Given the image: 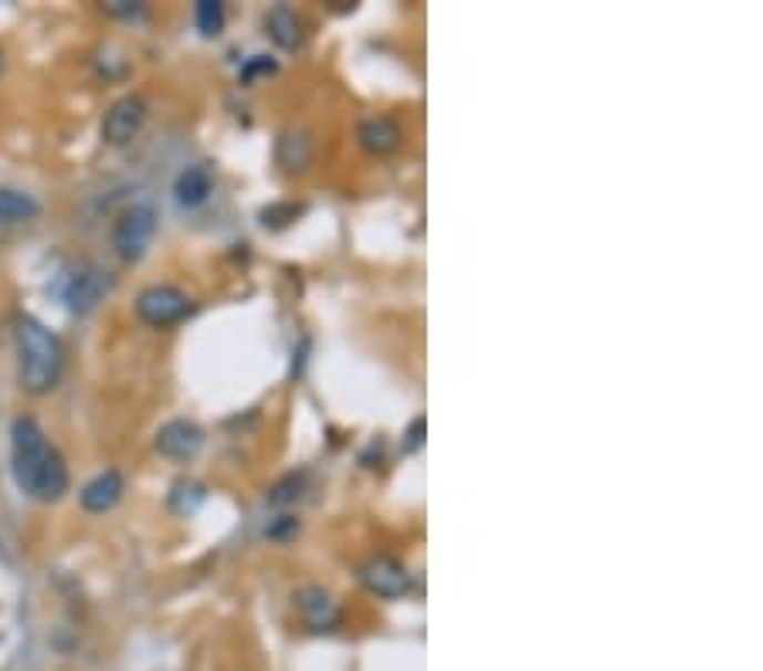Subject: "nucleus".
<instances>
[{"mask_svg":"<svg viewBox=\"0 0 763 671\" xmlns=\"http://www.w3.org/2000/svg\"><path fill=\"white\" fill-rule=\"evenodd\" d=\"M265 28H268V38L276 41L279 48H286V51H296L306 41V24L292 8H271Z\"/></svg>","mask_w":763,"mask_h":671,"instance_id":"obj_13","label":"nucleus"},{"mask_svg":"<svg viewBox=\"0 0 763 671\" xmlns=\"http://www.w3.org/2000/svg\"><path fill=\"white\" fill-rule=\"evenodd\" d=\"M194 309H197V302L177 286H146L136 296V316H140V322H146L153 329H171V326L184 322Z\"/></svg>","mask_w":763,"mask_h":671,"instance_id":"obj_3","label":"nucleus"},{"mask_svg":"<svg viewBox=\"0 0 763 671\" xmlns=\"http://www.w3.org/2000/svg\"><path fill=\"white\" fill-rule=\"evenodd\" d=\"M0 75H4V48H0Z\"/></svg>","mask_w":763,"mask_h":671,"instance_id":"obj_23","label":"nucleus"},{"mask_svg":"<svg viewBox=\"0 0 763 671\" xmlns=\"http://www.w3.org/2000/svg\"><path fill=\"white\" fill-rule=\"evenodd\" d=\"M102 11H105V14H113V18H136L143 8L130 4V0H113V4H105Z\"/></svg>","mask_w":763,"mask_h":671,"instance_id":"obj_22","label":"nucleus"},{"mask_svg":"<svg viewBox=\"0 0 763 671\" xmlns=\"http://www.w3.org/2000/svg\"><path fill=\"white\" fill-rule=\"evenodd\" d=\"M41 217V200L28 190L0 184V224H31Z\"/></svg>","mask_w":763,"mask_h":671,"instance_id":"obj_14","label":"nucleus"},{"mask_svg":"<svg viewBox=\"0 0 763 671\" xmlns=\"http://www.w3.org/2000/svg\"><path fill=\"white\" fill-rule=\"evenodd\" d=\"M296 610L309 631H333L340 624V603L330 590H322L316 584H306L296 590Z\"/></svg>","mask_w":763,"mask_h":671,"instance_id":"obj_9","label":"nucleus"},{"mask_svg":"<svg viewBox=\"0 0 763 671\" xmlns=\"http://www.w3.org/2000/svg\"><path fill=\"white\" fill-rule=\"evenodd\" d=\"M156 238V210L153 204H133L120 214L113 228V248L123 261H140Z\"/></svg>","mask_w":763,"mask_h":671,"instance_id":"obj_4","label":"nucleus"},{"mask_svg":"<svg viewBox=\"0 0 763 671\" xmlns=\"http://www.w3.org/2000/svg\"><path fill=\"white\" fill-rule=\"evenodd\" d=\"M302 488H306V472H299V475H286L276 488L268 492V502H271V506H289V502L302 498Z\"/></svg>","mask_w":763,"mask_h":671,"instance_id":"obj_18","label":"nucleus"},{"mask_svg":"<svg viewBox=\"0 0 763 671\" xmlns=\"http://www.w3.org/2000/svg\"><path fill=\"white\" fill-rule=\"evenodd\" d=\"M299 533V523L296 519H289V516H282L276 526H271V529H265V536L268 539H289V536H296Z\"/></svg>","mask_w":763,"mask_h":671,"instance_id":"obj_21","label":"nucleus"},{"mask_svg":"<svg viewBox=\"0 0 763 671\" xmlns=\"http://www.w3.org/2000/svg\"><path fill=\"white\" fill-rule=\"evenodd\" d=\"M357 140H360V146L367 153L388 156V153H394L404 143V133H401V126L391 116H370V120H363L357 126Z\"/></svg>","mask_w":763,"mask_h":671,"instance_id":"obj_12","label":"nucleus"},{"mask_svg":"<svg viewBox=\"0 0 763 671\" xmlns=\"http://www.w3.org/2000/svg\"><path fill=\"white\" fill-rule=\"evenodd\" d=\"M207 434L200 424L187 421V417H174L156 431V452L171 462H190L200 455Z\"/></svg>","mask_w":763,"mask_h":671,"instance_id":"obj_7","label":"nucleus"},{"mask_svg":"<svg viewBox=\"0 0 763 671\" xmlns=\"http://www.w3.org/2000/svg\"><path fill=\"white\" fill-rule=\"evenodd\" d=\"M194 21H197V31L204 38H217L225 31V4H217V0H200V4L194 8Z\"/></svg>","mask_w":763,"mask_h":671,"instance_id":"obj_16","label":"nucleus"},{"mask_svg":"<svg viewBox=\"0 0 763 671\" xmlns=\"http://www.w3.org/2000/svg\"><path fill=\"white\" fill-rule=\"evenodd\" d=\"M204 498H207L204 485H197V482H177L174 492H171V506H174V513L190 516Z\"/></svg>","mask_w":763,"mask_h":671,"instance_id":"obj_17","label":"nucleus"},{"mask_svg":"<svg viewBox=\"0 0 763 671\" xmlns=\"http://www.w3.org/2000/svg\"><path fill=\"white\" fill-rule=\"evenodd\" d=\"M276 153H279V163L286 166L289 174H302L306 166L312 163V140L302 130H286Z\"/></svg>","mask_w":763,"mask_h":671,"instance_id":"obj_15","label":"nucleus"},{"mask_svg":"<svg viewBox=\"0 0 763 671\" xmlns=\"http://www.w3.org/2000/svg\"><path fill=\"white\" fill-rule=\"evenodd\" d=\"M279 72V62L268 59V54H251V59L245 62L241 69V79L245 82H255V79H265V75H276Z\"/></svg>","mask_w":763,"mask_h":671,"instance_id":"obj_19","label":"nucleus"},{"mask_svg":"<svg viewBox=\"0 0 763 671\" xmlns=\"http://www.w3.org/2000/svg\"><path fill=\"white\" fill-rule=\"evenodd\" d=\"M14 340H18L21 386L31 398H44L48 390H54L62 380V367H65L62 340L44 322H38L34 316H24V312L14 319Z\"/></svg>","mask_w":763,"mask_h":671,"instance_id":"obj_2","label":"nucleus"},{"mask_svg":"<svg viewBox=\"0 0 763 671\" xmlns=\"http://www.w3.org/2000/svg\"><path fill=\"white\" fill-rule=\"evenodd\" d=\"M424 431H427V421L424 417H414L404 431V452L408 455H417L421 447H424Z\"/></svg>","mask_w":763,"mask_h":671,"instance_id":"obj_20","label":"nucleus"},{"mask_svg":"<svg viewBox=\"0 0 763 671\" xmlns=\"http://www.w3.org/2000/svg\"><path fill=\"white\" fill-rule=\"evenodd\" d=\"M146 116H149V105H146L143 95H123V99H116L113 105L105 109V116H102V140H105V146H130L143 133Z\"/></svg>","mask_w":763,"mask_h":671,"instance_id":"obj_5","label":"nucleus"},{"mask_svg":"<svg viewBox=\"0 0 763 671\" xmlns=\"http://www.w3.org/2000/svg\"><path fill=\"white\" fill-rule=\"evenodd\" d=\"M214 194V171L210 163H190L174 180V200L181 210H200Z\"/></svg>","mask_w":763,"mask_h":671,"instance_id":"obj_10","label":"nucleus"},{"mask_svg":"<svg viewBox=\"0 0 763 671\" xmlns=\"http://www.w3.org/2000/svg\"><path fill=\"white\" fill-rule=\"evenodd\" d=\"M11 472L18 488L31 502H44V506L65 498L72 485L62 452L48 441L44 427L34 417H18L11 424Z\"/></svg>","mask_w":763,"mask_h":671,"instance_id":"obj_1","label":"nucleus"},{"mask_svg":"<svg viewBox=\"0 0 763 671\" xmlns=\"http://www.w3.org/2000/svg\"><path fill=\"white\" fill-rule=\"evenodd\" d=\"M360 584L377 597L394 600V597H404L411 590V574L404 564H398L394 556H373L360 567Z\"/></svg>","mask_w":763,"mask_h":671,"instance_id":"obj_8","label":"nucleus"},{"mask_svg":"<svg viewBox=\"0 0 763 671\" xmlns=\"http://www.w3.org/2000/svg\"><path fill=\"white\" fill-rule=\"evenodd\" d=\"M123 492H126L123 472H116V468L99 472V475L82 488V509L92 513V516H102V513H109V509L120 506Z\"/></svg>","mask_w":763,"mask_h":671,"instance_id":"obj_11","label":"nucleus"},{"mask_svg":"<svg viewBox=\"0 0 763 671\" xmlns=\"http://www.w3.org/2000/svg\"><path fill=\"white\" fill-rule=\"evenodd\" d=\"M109 289H113V282H109V275L99 271V268H92V265L72 268V271H65V278H62V299H65V306H69L72 312H79V316L92 312V309L105 299Z\"/></svg>","mask_w":763,"mask_h":671,"instance_id":"obj_6","label":"nucleus"}]
</instances>
